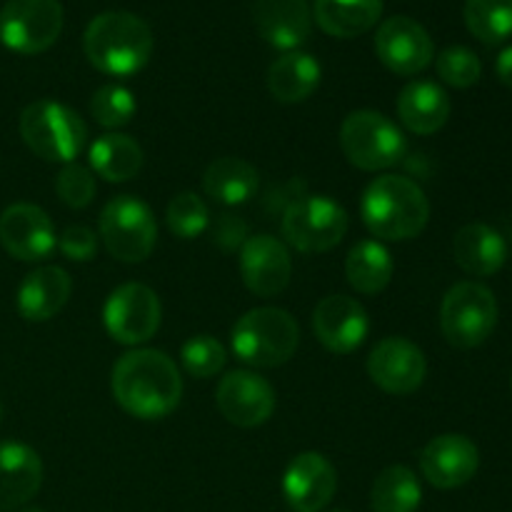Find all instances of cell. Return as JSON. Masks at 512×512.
Segmentation results:
<instances>
[{"mask_svg":"<svg viewBox=\"0 0 512 512\" xmlns=\"http://www.w3.org/2000/svg\"><path fill=\"white\" fill-rule=\"evenodd\" d=\"M18 512H45L43 508H20Z\"/></svg>","mask_w":512,"mask_h":512,"instance_id":"cell-40","label":"cell"},{"mask_svg":"<svg viewBox=\"0 0 512 512\" xmlns=\"http://www.w3.org/2000/svg\"><path fill=\"white\" fill-rule=\"evenodd\" d=\"M0 423H3V403H0Z\"/></svg>","mask_w":512,"mask_h":512,"instance_id":"cell-41","label":"cell"},{"mask_svg":"<svg viewBox=\"0 0 512 512\" xmlns=\"http://www.w3.org/2000/svg\"><path fill=\"white\" fill-rule=\"evenodd\" d=\"M338 490V473L320 453H300L283 475V498L293 512H320Z\"/></svg>","mask_w":512,"mask_h":512,"instance_id":"cell-18","label":"cell"},{"mask_svg":"<svg viewBox=\"0 0 512 512\" xmlns=\"http://www.w3.org/2000/svg\"><path fill=\"white\" fill-rule=\"evenodd\" d=\"M43 485V460L30 445L0 443V510H20Z\"/></svg>","mask_w":512,"mask_h":512,"instance_id":"cell-21","label":"cell"},{"mask_svg":"<svg viewBox=\"0 0 512 512\" xmlns=\"http://www.w3.org/2000/svg\"><path fill=\"white\" fill-rule=\"evenodd\" d=\"M423 503V488L415 473L405 465H390L375 478L370 490L373 512H418Z\"/></svg>","mask_w":512,"mask_h":512,"instance_id":"cell-30","label":"cell"},{"mask_svg":"<svg viewBox=\"0 0 512 512\" xmlns=\"http://www.w3.org/2000/svg\"><path fill=\"white\" fill-rule=\"evenodd\" d=\"M0 245L25 263L45 260L58 245L53 220L33 203H13L0 215Z\"/></svg>","mask_w":512,"mask_h":512,"instance_id":"cell-15","label":"cell"},{"mask_svg":"<svg viewBox=\"0 0 512 512\" xmlns=\"http://www.w3.org/2000/svg\"><path fill=\"white\" fill-rule=\"evenodd\" d=\"M95 190H98L95 173L90 168H85V165L75 163V160L73 163H65L60 168L58 178H55V193L63 200V205H68L73 210L88 208L95 198Z\"/></svg>","mask_w":512,"mask_h":512,"instance_id":"cell-36","label":"cell"},{"mask_svg":"<svg viewBox=\"0 0 512 512\" xmlns=\"http://www.w3.org/2000/svg\"><path fill=\"white\" fill-rule=\"evenodd\" d=\"M110 388L115 403L128 415L160 420L178 408L183 378L175 360L163 350L135 348L115 363Z\"/></svg>","mask_w":512,"mask_h":512,"instance_id":"cell-1","label":"cell"},{"mask_svg":"<svg viewBox=\"0 0 512 512\" xmlns=\"http://www.w3.org/2000/svg\"><path fill=\"white\" fill-rule=\"evenodd\" d=\"M375 55L390 73L418 75L433 63V38L418 20L395 15L385 20L375 33Z\"/></svg>","mask_w":512,"mask_h":512,"instance_id":"cell-12","label":"cell"},{"mask_svg":"<svg viewBox=\"0 0 512 512\" xmlns=\"http://www.w3.org/2000/svg\"><path fill=\"white\" fill-rule=\"evenodd\" d=\"M180 363L193 378H213L228 363V350L213 335H193L180 348Z\"/></svg>","mask_w":512,"mask_h":512,"instance_id":"cell-34","label":"cell"},{"mask_svg":"<svg viewBox=\"0 0 512 512\" xmlns=\"http://www.w3.org/2000/svg\"><path fill=\"white\" fill-rule=\"evenodd\" d=\"M233 353L250 368H278L295 355L300 328L283 308H253L235 323Z\"/></svg>","mask_w":512,"mask_h":512,"instance_id":"cell-4","label":"cell"},{"mask_svg":"<svg viewBox=\"0 0 512 512\" xmlns=\"http://www.w3.org/2000/svg\"><path fill=\"white\" fill-rule=\"evenodd\" d=\"M398 118L415 135L438 133L450 118L448 93L433 80H413L398 95Z\"/></svg>","mask_w":512,"mask_h":512,"instance_id":"cell-23","label":"cell"},{"mask_svg":"<svg viewBox=\"0 0 512 512\" xmlns=\"http://www.w3.org/2000/svg\"><path fill=\"white\" fill-rule=\"evenodd\" d=\"M20 135L38 158L73 163L88 143V125L58 100H35L20 113Z\"/></svg>","mask_w":512,"mask_h":512,"instance_id":"cell-5","label":"cell"},{"mask_svg":"<svg viewBox=\"0 0 512 512\" xmlns=\"http://www.w3.org/2000/svg\"><path fill=\"white\" fill-rule=\"evenodd\" d=\"M168 230L180 240H195L208 230L210 210L205 200L195 193H180L168 203Z\"/></svg>","mask_w":512,"mask_h":512,"instance_id":"cell-33","label":"cell"},{"mask_svg":"<svg viewBox=\"0 0 512 512\" xmlns=\"http://www.w3.org/2000/svg\"><path fill=\"white\" fill-rule=\"evenodd\" d=\"M330 512H350V510H343V508H338V510H330Z\"/></svg>","mask_w":512,"mask_h":512,"instance_id":"cell-42","label":"cell"},{"mask_svg":"<svg viewBox=\"0 0 512 512\" xmlns=\"http://www.w3.org/2000/svg\"><path fill=\"white\" fill-rule=\"evenodd\" d=\"M90 65L113 78L140 73L153 55L155 38L143 18L125 10L95 15L83 35Z\"/></svg>","mask_w":512,"mask_h":512,"instance_id":"cell-2","label":"cell"},{"mask_svg":"<svg viewBox=\"0 0 512 512\" xmlns=\"http://www.w3.org/2000/svg\"><path fill=\"white\" fill-rule=\"evenodd\" d=\"M315 23L333 38H358L375 28L383 15V0H315Z\"/></svg>","mask_w":512,"mask_h":512,"instance_id":"cell-26","label":"cell"},{"mask_svg":"<svg viewBox=\"0 0 512 512\" xmlns=\"http://www.w3.org/2000/svg\"><path fill=\"white\" fill-rule=\"evenodd\" d=\"M253 20L265 43L278 50H298L313 30L308 0H253Z\"/></svg>","mask_w":512,"mask_h":512,"instance_id":"cell-20","label":"cell"},{"mask_svg":"<svg viewBox=\"0 0 512 512\" xmlns=\"http://www.w3.org/2000/svg\"><path fill=\"white\" fill-rule=\"evenodd\" d=\"M60 253L73 263H88L98 253V238L88 225H68L58 238Z\"/></svg>","mask_w":512,"mask_h":512,"instance_id":"cell-37","label":"cell"},{"mask_svg":"<svg viewBox=\"0 0 512 512\" xmlns=\"http://www.w3.org/2000/svg\"><path fill=\"white\" fill-rule=\"evenodd\" d=\"M368 375L380 390L390 395H410L428 375L425 353L408 338H383L368 355Z\"/></svg>","mask_w":512,"mask_h":512,"instance_id":"cell-14","label":"cell"},{"mask_svg":"<svg viewBox=\"0 0 512 512\" xmlns=\"http://www.w3.org/2000/svg\"><path fill=\"white\" fill-rule=\"evenodd\" d=\"M323 68L303 50H288L268 70V90L278 103H303L318 90Z\"/></svg>","mask_w":512,"mask_h":512,"instance_id":"cell-25","label":"cell"},{"mask_svg":"<svg viewBox=\"0 0 512 512\" xmlns=\"http://www.w3.org/2000/svg\"><path fill=\"white\" fill-rule=\"evenodd\" d=\"M315 338L335 355H350L365 343L370 333L368 310L348 295H328L315 305Z\"/></svg>","mask_w":512,"mask_h":512,"instance_id":"cell-17","label":"cell"},{"mask_svg":"<svg viewBox=\"0 0 512 512\" xmlns=\"http://www.w3.org/2000/svg\"><path fill=\"white\" fill-rule=\"evenodd\" d=\"M345 208L325 195H303L283 213V235L300 253H328L348 233Z\"/></svg>","mask_w":512,"mask_h":512,"instance_id":"cell-9","label":"cell"},{"mask_svg":"<svg viewBox=\"0 0 512 512\" xmlns=\"http://www.w3.org/2000/svg\"><path fill=\"white\" fill-rule=\"evenodd\" d=\"M215 405L228 423L238 428H258L275 410V390L253 370H230L220 378Z\"/></svg>","mask_w":512,"mask_h":512,"instance_id":"cell-13","label":"cell"},{"mask_svg":"<svg viewBox=\"0 0 512 512\" xmlns=\"http://www.w3.org/2000/svg\"><path fill=\"white\" fill-rule=\"evenodd\" d=\"M260 175L243 158H218L203 175V190L223 205H243L255 195Z\"/></svg>","mask_w":512,"mask_h":512,"instance_id":"cell-28","label":"cell"},{"mask_svg":"<svg viewBox=\"0 0 512 512\" xmlns=\"http://www.w3.org/2000/svg\"><path fill=\"white\" fill-rule=\"evenodd\" d=\"M498 325V300L493 290L475 280L453 285L440 305V328L453 348L483 345Z\"/></svg>","mask_w":512,"mask_h":512,"instance_id":"cell-6","label":"cell"},{"mask_svg":"<svg viewBox=\"0 0 512 512\" xmlns=\"http://www.w3.org/2000/svg\"><path fill=\"white\" fill-rule=\"evenodd\" d=\"M435 70H438V78L443 83H448L450 88H473L480 80V73H483V65H480V58L465 45H450L443 53L435 58Z\"/></svg>","mask_w":512,"mask_h":512,"instance_id":"cell-35","label":"cell"},{"mask_svg":"<svg viewBox=\"0 0 512 512\" xmlns=\"http://www.w3.org/2000/svg\"><path fill=\"white\" fill-rule=\"evenodd\" d=\"M480 468V450L470 438L445 433L430 440L420 453V470L425 480L438 490L463 488Z\"/></svg>","mask_w":512,"mask_h":512,"instance_id":"cell-16","label":"cell"},{"mask_svg":"<svg viewBox=\"0 0 512 512\" xmlns=\"http://www.w3.org/2000/svg\"><path fill=\"white\" fill-rule=\"evenodd\" d=\"M360 215L378 240L418 238L430 220L428 195L415 180L405 175H380L365 188L360 200Z\"/></svg>","mask_w":512,"mask_h":512,"instance_id":"cell-3","label":"cell"},{"mask_svg":"<svg viewBox=\"0 0 512 512\" xmlns=\"http://www.w3.org/2000/svg\"><path fill=\"white\" fill-rule=\"evenodd\" d=\"M453 258L465 273L475 278L495 275L508 260V245L503 235L485 223H470L453 238Z\"/></svg>","mask_w":512,"mask_h":512,"instance_id":"cell-24","label":"cell"},{"mask_svg":"<svg viewBox=\"0 0 512 512\" xmlns=\"http://www.w3.org/2000/svg\"><path fill=\"white\" fill-rule=\"evenodd\" d=\"M495 73H498L500 83L512 88V45L498 55V63H495Z\"/></svg>","mask_w":512,"mask_h":512,"instance_id":"cell-39","label":"cell"},{"mask_svg":"<svg viewBox=\"0 0 512 512\" xmlns=\"http://www.w3.org/2000/svg\"><path fill=\"white\" fill-rule=\"evenodd\" d=\"M240 275L250 293L273 298L283 293L293 275V260L283 240L273 235H255L240 248Z\"/></svg>","mask_w":512,"mask_h":512,"instance_id":"cell-19","label":"cell"},{"mask_svg":"<svg viewBox=\"0 0 512 512\" xmlns=\"http://www.w3.org/2000/svg\"><path fill=\"white\" fill-rule=\"evenodd\" d=\"M60 0H8L0 10V43L20 55L45 53L63 30Z\"/></svg>","mask_w":512,"mask_h":512,"instance_id":"cell-10","label":"cell"},{"mask_svg":"<svg viewBox=\"0 0 512 512\" xmlns=\"http://www.w3.org/2000/svg\"><path fill=\"white\" fill-rule=\"evenodd\" d=\"M163 308L153 288L143 283H123L108 295L103 323L110 338L120 345H143L158 333Z\"/></svg>","mask_w":512,"mask_h":512,"instance_id":"cell-11","label":"cell"},{"mask_svg":"<svg viewBox=\"0 0 512 512\" xmlns=\"http://www.w3.org/2000/svg\"><path fill=\"white\" fill-rule=\"evenodd\" d=\"M88 163L98 178L108 183H125L143 168V148L130 135L105 133L88 148Z\"/></svg>","mask_w":512,"mask_h":512,"instance_id":"cell-27","label":"cell"},{"mask_svg":"<svg viewBox=\"0 0 512 512\" xmlns=\"http://www.w3.org/2000/svg\"><path fill=\"white\" fill-rule=\"evenodd\" d=\"M393 258L380 240H360L350 248L345 260L348 283L363 295H378L393 280Z\"/></svg>","mask_w":512,"mask_h":512,"instance_id":"cell-29","label":"cell"},{"mask_svg":"<svg viewBox=\"0 0 512 512\" xmlns=\"http://www.w3.org/2000/svg\"><path fill=\"white\" fill-rule=\"evenodd\" d=\"M465 25L480 43H503L512 35V0H468Z\"/></svg>","mask_w":512,"mask_h":512,"instance_id":"cell-31","label":"cell"},{"mask_svg":"<svg viewBox=\"0 0 512 512\" xmlns=\"http://www.w3.org/2000/svg\"><path fill=\"white\" fill-rule=\"evenodd\" d=\"M213 240L223 250L243 248V243L248 240V225H245V220L240 218V215H218L213 228Z\"/></svg>","mask_w":512,"mask_h":512,"instance_id":"cell-38","label":"cell"},{"mask_svg":"<svg viewBox=\"0 0 512 512\" xmlns=\"http://www.w3.org/2000/svg\"><path fill=\"white\" fill-rule=\"evenodd\" d=\"M340 145L350 165L360 170H388L405 155V135L378 110H355L340 125Z\"/></svg>","mask_w":512,"mask_h":512,"instance_id":"cell-7","label":"cell"},{"mask_svg":"<svg viewBox=\"0 0 512 512\" xmlns=\"http://www.w3.org/2000/svg\"><path fill=\"white\" fill-rule=\"evenodd\" d=\"M73 293V280L68 270L58 265H43L35 268L33 273L25 275V280L18 288V313L30 323H45L55 318Z\"/></svg>","mask_w":512,"mask_h":512,"instance_id":"cell-22","label":"cell"},{"mask_svg":"<svg viewBox=\"0 0 512 512\" xmlns=\"http://www.w3.org/2000/svg\"><path fill=\"white\" fill-rule=\"evenodd\" d=\"M135 110H138L135 95L125 85L118 83H108L98 88L93 93V100H90V115L105 130H118L130 125V120L135 118Z\"/></svg>","mask_w":512,"mask_h":512,"instance_id":"cell-32","label":"cell"},{"mask_svg":"<svg viewBox=\"0 0 512 512\" xmlns=\"http://www.w3.org/2000/svg\"><path fill=\"white\" fill-rule=\"evenodd\" d=\"M100 238L120 263H143L158 240L153 210L135 195H118L100 213Z\"/></svg>","mask_w":512,"mask_h":512,"instance_id":"cell-8","label":"cell"}]
</instances>
